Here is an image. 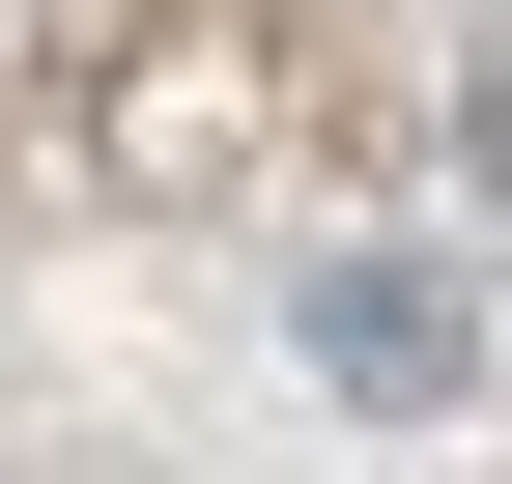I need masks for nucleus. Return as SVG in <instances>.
I'll return each mask as SVG.
<instances>
[{
  "mask_svg": "<svg viewBox=\"0 0 512 484\" xmlns=\"http://www.w3.org/2000/svg\"><path fill=\"white\" fill-rule=\"evenodd\" d=\"M285 342H313V399H370V428H456V399L512 371V314H484L456 257H313Z\"/></svg>",
  "mask_w": 512,
  "mask_h": 484,
  "instance_id": "nucleus-1",
  "label": "nucleus"
},
{
  "mask_svg": "<svg viewBox=\"0 0 512 484\" xmlns=\"http://www.w3.org/2000/svg\"><path fill=\"white\" fill-rule=\"evenodd\" d=\"M456 171H484V200H512V57H484V86H456Z\"/></svg>",
  "mask_w": 512,
  "mask_h": 484,
  "instance_id": "nucleus-2",
  "label": "nucleus"
}]
</instances>
